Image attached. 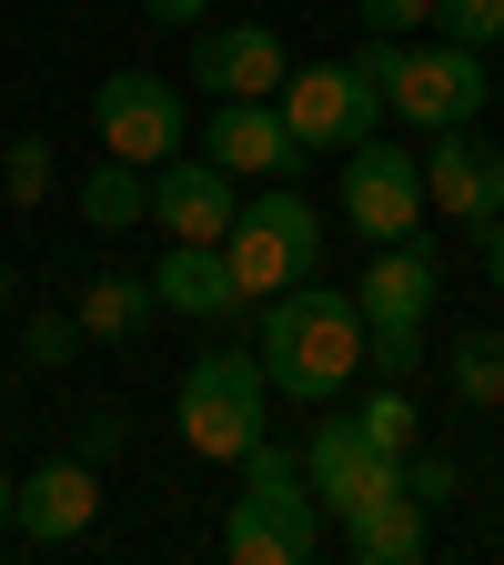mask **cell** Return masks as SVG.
Returning a JSON list of instances; mask_svg holds the SVG:
<instances>
[{"label":"cell","instance_id":"cell-1","mask_svg":"<svg viewBox=\"0 0 504 565\" xmlns=\"http://www.w3.org/2000/svg\"><path fill=\"white\" fill-rule=\"evenodd\" d=\"M253 353H262V384L282 404H333L353 374H364V303L313 273V282H293V294L262 303Z\"/></svg>","mask_w":504,"mask_h":565},{"label":"cell","instance_id":"cell-2","mask_svg":"<svg viewBox=\"0 0 504 565\" xmlns=\"http://www.w3.org/2000/svg\"><path fill=\"white\" fill-rule=\"evenodd\" d=\"M323 494L303 475V455H282L272 435L243 455V494H233V515H223V555L233 565H313L323 555Z\"/></svg>","mask_w":504,"mask_h":565},{"label":"cell","instance_id":"cell-3","mask_svg":"<svg viewBox=\"0 0 504 565\" xmlns=\"http://www.w3.org/2000/svg\"><path fill=\"white\" fill-rule=\"evenodd\" d=\"M374 71V92H384V111H404V131H464V121H484V51H464V41H364L353 51Z\"/></svg>","mask_w":504,"mask_h":565},{"label":"cell","instance_id":"cell-4","mask_svg":"<svg viewBox=\"0 0 504 565\" xmlns=\"http://www.w3.org/2000/svg\"><path fill=\"white\" fill-rule=\"evenodd\" d=\"M172 414H182V445H192V455L243 465V455L272 435V384H262V353H243V343L192 353V374H182Z\"/></svg>","mask_w":504,"mask_h":565},{"label":"cell","instance_id":"cell-5","mask_svg":"<svg viewBox=\"0 0 504 565\" xmlns=\"http://www.w3.org/2000/svg\"><path fill=\"white\" fill-rule=\"evenodd\" d=\"M223 263H233V282H243V303H272V294H293V282H313L323 273V212L303 202V192H253L243 212H233V233H223Z\"/></svg>","mask_w":504,"mask_h":565},{"label":"cell","instance_id":"cell-6","mask_svg":"<svg viewBox=\"0 0 504 565\" xmlns=\"http://www.w3.org/2000/svg\"><path fill=\"white\" fill-rule=\"evenodd\" d=\"M272 111H282V131H293L303 152H353V141L384 121V92H374L364 61H303V71H282Z\"/></svg>","mask_w":504,"mask_h":565},{"label":"cell","instance_id":"cell-7","mask_svg":"<svg viewBox=\"0 0 504 565\" xmlns=\"http://www.w3.org/2000/svg\"><path fill=\"white\" fill-rule=\"evenodd\" d=\"M92 131H101V152L111 162H172L182 141H192V111H182V92L162 82V71H111V82L92 92Z\"/></svg>","mask_w":504,"mask_h":565},{"label":"cell","instance_id":"cell-8","mask_svg":"<svg viewBox=\"0 0 504 565\" xmlns=\"http://www.w3.org/2000/svg\"><path fill=\"white\" fill-rule=\"evenodd\" d=\"M423 162L404 152V141H353L343 152V223L364 233V243H404V233H423Z\"/></svg>","mask_w":504,"mask_h":565},{"label":"cell","instance_id":"cell-9","mask_svg":"<svg viewBox=\"0 0 504 565\" xmlns=\"http://www.w3.org/2000/svg\"><path fill=\"white\" fill-rule=\"evenodd\" d=\"M303 475H313V494H323V515H333V525H343V515H364V505H384V494H404V455L364 445V435H353V414H323V424H313Z\"/></svg>","mask_w":504,"mask_h":565},{"label":"cell","instance_id":"cell-10","mask_svg":"<svg viewBox=\"0 0 504 565\" xmlns=\"http://www.w3.org/2000/svg\"><path fill=\"white\" fill-rule=\"evenodd\" d=\"M435 294H444V263L423 253V233L374 243L364 282H353V303H364V333H423V323H435Z\"/></svg>","mask_w":504,"mask_h":565},{"label":"cell","instance_id":"cell-11","mask_svg":"<svg viewBox=\"0 0 504 565\" xmlns=\"http://www.w3.org/2000/svg\"><path fill=\"white\" fill-rule=\"evenodd\" d=\"M282 71L293 61H282V41L262 21H192V82L212 102H272Z\"/></svg>","mask_w":504,"mask_h":565},{"label":"cell","instance_id":"cell-12","mask_svg":"<svg viewBox=\"0 0 504 565\" xmlns=\"http://www.w3.org/2000/svg\"><path fill=\"white\" fill-rule=\"evenodd\" d=\"M92 515H101V475L82 455H51L11 484V535H31V545H82Z\"/></svg>","mask_w":504,"mask_h":565},{"label":"cell","instance_id":"cell-13","mask_svg":"<svg viewBox=\"0 0 504 565\" xmlns=\"http://www.w3.org/2000/svg\"><path fill=\"white\" fill-rule=\"evenodd\" d=\"M233 212H243V182L223 172V162H152V223L172 233V243H223L233 233Z\"/></svg>","mask_w":504,"mask_h":565},{"label":"cell","instance_id":"cell-14","mask_svg":"<svg viewBox=\"0 0 504 565\" xmlns=\"http://www.w3.org/2000/svg\"><path fill=\"white\" fill-rule=\"evenodd\" d=\"M202 162H223V172L243 182V172H303L313 152L282 131L272 102H212V121H202Z\"/></svg>","mask_w":504,"mask_h":565},{"label":"cell","instance_id":"cell-15","mask_svg":"<svg viewBox=\"0 0 504 565\" xmlns=\"http://www.w3.org/2000/svg\"><path fill=\"white\" fill-rule=\"evenodd\" d=\"M423 202L454 212V223H494V212H504V162L474 141V121L435 131V152H423Z\"/></svg>","mask_w":504,"mask_h":565},{"label":"cell","instance_id":"cell-16","mask_svg":"<svg viewBox=\"0 0 504 565\" xmlns=\"http://www.w3.org/2000/svg\"><path fill=\"white\" fill-rule=\"evenodd\" d=\"M152 294H162V313H192V323H233L243 313V282H233L223 243H172L162 273H152Z\"/></svg>","mask_w":504,"mask_h":565},{"label":"cell","instance_id":"cell-17","mask_svg":"<svg viewBox=\"0 0 504 565\" xmlns=\"http://www.w3.org/2000/svg\"><path fill=\"white\" fill-rule=\"evenodd\" d=\"M152 313H162V294H152L141 273L82 282V343H131V333H152Z\"/></svg>","mask_w":504,"mask_h":565},{"label":"cell","instance_id":"cell-18","mask_svg":"<svg viewBox=\"0 0 504 565\" xmlns=\"http://www.w3.org/2000/svg\"><path fill=\"white\" fill-rule=\"evenodd\" d=\"M343 545L364 555V565H414V555L435 545V535H423V505H414V494H384V505L343 515Z\"/></svg>","mask_w":504,"mask_h":565},{"label":"cell","instance_id":"cell-19","mask_svg":"<svg viewBox=\"0 0 504 565\" xmlns=\"http://www.w3.org/2000/svg\"><path fill=\"white\" fill-rule=\"evenodd\" d=\"M82 223H92V233L152 223V172H141V162H101V172H82Z\"/></svg>","mask_w":504,"mask_h":565},{"label":"cell","instance_id":"cell-20","mask_svg":"<svg viewBox=\"0 0 504 565\" xmlns=\"http://www.w3.org/2000/svg\"><path fill=\"white\" fill-rule=\"evenodd\" d=\"M444 384H454L464 414H504V333H454Z\"/></svg>","mask_w":504,"mask_h":565},{"label":"cell","instance_id":"cell-21","mask_svg":"<svg viewBox=\"0 0 504 565\" xmlns=\"http://www.w3.org/2000/svg\"><path fill=\"white\" fill-rule=\"evenodd\" d=\"M414 394L404 384H384V394H364V404H353V435H364V445H384V455H414Z\"/></svg>","mask_w":504,"mask_h":565},{"label":"cell","instance_id":"cell-22","mask_svg":"<svg viewBox=\"0 0 504 565\" xmlns=\"http://www.w3.org/2000/svg\"><path fill=\"white\" fill-rule=\"evenodd\" d=\"M435 41H464V51H504V0H435Z\"/></svg>","mask_w":504,"mask_h":565},{"label":"cell","instance_id":"cell-23","mask_svg":"<svg viewBox=\"0 0 504 565\" xmlns=\"http://www.w3.org/2000/svg\"><path fill=\"white\" fill-rule=\"evenodd\" d=\"M404 494H414L423 515H444L454 494H464V465H454V455H423V445H414V455H404Z\"/></svg>","mask_w":504,"mask_h":565},{"label":"cell","instance_id":"cell-24","mask_svg":"<svg viewBox=\"0 0 504 565\" xmlns=\"http://www.w3.org/2000/svg\"><path fill=\"white\" fill-rule=\"evenodd\" d=\"M0 182H11V202H51V182H61V172H51V141L21 131L11 152H0Z\"/></svg>","mask_w":504,"mask_h":565},{"label":"cell","instance_id":"cell-25","mask_svg":"<svg viewBox=\"0 0 504 565\" xmlns=\"http://www.w3.org/2000/svg\"><path fill=\"white\" fill-rule=\"evenodd\" d=\"M353 21L374 41H414V31H435V0H353Z\"/></svg>","mask_w":504,"mask_h":565},{"label":"cell","instance_id":"cell-26","mask_svg":"<svg viewBox=\"0 0 504 565\" xmlns=\"http://www.w3.org/2000/svg\"><path fill=\"white\" fill-rule=\"evenodd\" d=\"M21 353H31V364H71V353H82V313H31Z\"/></svg>","mask_w":504,"mask_h":565},{"label":"cell","instance_id":"cell-27","mask_svg":"<svg viewBox=\"0 0 504 565\" xmlns=\"http://www.w3.org/2000/svg\"><path fill=\"white\" fill-rule=\"evenodd\" d=\"M121 435H131V424H121V414H92V424H82V465H101V455H121Z\"/></svg>","mask_w":504,"mask_h":565},{"label":"cell","instance_id":"cell-28","mask_svg":"<svg viewBox=\"0 0 504 565\" xmlns=\"http://www.w3.org/2000/svg\"><path fill=\"white\" fill-rule=\"evenodd\" d=\"M474 243H484V282L504 294V212H494V223H474Z\"/></svg>","mask_w":504,"mask_h":565},{"label":"cell","instance_id":"cell-29","mask_svg":"<svg viewBox=\"0 0 504 565\" xmlns=\"http://www.w3.org/2000/svg\"><path fill=\"white\" fill-rule=\"evenodd\" d=\"M141 11H152V21H202L212 0H141Z\"/></svg>","mask_w":504,"mask_h":565},{"label":"cell","instance_id":"cell-30","mask_svg":"<svg viewBox=\"0 0 504 565\" xmlns=\"http://www.w3.org/2000/svg\"><path fill=\"white\" fill-rule=\"evenodd\" d=\"M0 313H11V263H0Z\"/></svg>","mask_w":504,"mask_h":565},{"label":"cell","instance_id":"cell-31","mask_svg":"<svg viewBox=\"0 0 504 565\" xmlns=\"http://www.w3.org/2000/svg\"><path fill=\"white\" fill-rule=\"evenodd\" d=\"M0 525H11V475H0Z\"/></svg>","mask_w":504,"mask_h":565},{"label":"cell","instance_id":"cell-32","mask_svg":"<svg viewBox=\"0 0 504 565\" xmlns=\"http://www.w3.org/2000/svg\"><path fill=\"white\" fill-rule=\"evenodd\" d=\"M494 102H504V61H494Z\"/></svg>","mask_w":504,"mask_h":565}]
</instances>
